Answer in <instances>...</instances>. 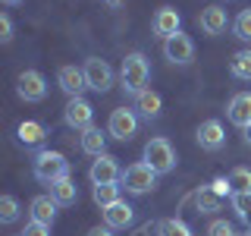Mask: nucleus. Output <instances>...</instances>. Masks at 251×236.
Returning a JSON list of instances; mask_svg holds the SVG:
<instances>
[{
    "mask_svg": "<svg viewBox=\"0 0 251 236\" xmlns=\"http://www.w3.org/2000/svg\"><path fill=\"white\" fill-rule=\"evenodd\" d=\"M232 35L239 38V41H248L251 44V6H248V10H242L232 19Z\"/></svg>",
    "mask_w": 251,
    "mask_h": 236,
    "instance_id": "27",
    "label": "nucleus"
},
{
    "mask_svg": "<svg viewBox=\"0 0 251 236\" xmlns=\"http://www.w3.org/2000/svg\"><path fill=\"white\" fill-rule=\"evenodd\" d=\"M50 199L57 202L60 208H69V205H75V202H78V186H75V179H73V177L57 179V183L50 186Z\"/></svg>",
    "mask_w": 251,
    "mask_h": 236,
    "instance_id": "21",
    "label": "nucleus"
},
{
    "mask_svg": "<svg viewBox=\"0 0 251 236\" xmlns=\"http://www.w3.org/2000/svg\"><path fill=\"white\" fill-rule=\"evenodd\" d=\"M120 189L123 186H94L91 189V199H94V205H98L100 211H104V208H110V205L120 202Z\"/></svg>",
    "mask_w": 251,
    "mask_h": 236,
    "instance_id": "25",
    "label": "nucleus"
},
{
    "mask_svg": "<svg viewBox=\"0 0 251 236\" xmlns=\"http://www.w3.org/2000/svg\"><path fill=\"white\" fill-rule=\"evenodd\" d=\"M210 186H214V192H217V195H235V192H232V183H229V177H217Z\"/></svg>",
    "mask_w": 251,
    "mask_h": 236,
    "instance_id": "33",
    "label": "nucleus"
},
{
    "mask_svg": "<svg viewBox=\"0 0 251 236\" xmlns=\"http://www.w3.org/2000/svg\"><path fill=\"white\" fill-rule=\"evenodd\" d=\"M19 202H16V195H3L0 199V224H13V220H19Z\"/></svg>",
    "mask_w": 251,
    "mask_h": 236,
    "instance_id": "28",
    "label": "nucleus"
},
{
    "mask_svg": "<svg viewBox=\"0 0 251 236\" xmlns=\"http://www.w3.org/2000/svg\"><path fill=\"white\" fill-rule=\"evenodd\" d=\"M232 211H235V217L251 230V192H235L232 195Z\"/></svg>",
    "mask_w": 251,
    "mask_h": 236,
    "instance_id": "26",
    "label": "nucleus"
},
{
    "mask_svg": "<svg viewBox=\"0 0 251 236\" xmlns=\"http://www.w3.org/2000/svg\"><path fill=\"white\" fill-rule=\"evenodd\" d=\"M135 132H138V114H135V107H116L113 114H110V120H107V136L110 139L129 142V139H135Z\"/></svg>",
    "mask_w": 251,
    "mask_h": 236,
    "instance_id": "6",
    "label": "nucleus"
},
{
    "mask_svg": "<svg viewBox=\"0 0 251 236\" xmlns=\"http://www.w3.org/2000/svg\"><path fill=\"white\" fill-rule=\"evenodd\" d=\"M57 208H60V205L53 202L50 195H35V199H31V205H28V214H31V220L50 227L53 220H57Z\"/></svg>",
    "mask_w": 251,
    "mask_h": 236,
    "instance_id": "18",
    "label": "nucleus"
},
{
    "mask_svg": "<svg viewBox=\"0 0 251 236\" xmlns=\"http://www.w3.org/2000/svg\"><path fill=\"white\" fill-rule=\"evenodd\" d=\"M151 31L157 38H173V35H179L182 31V16H179V10H173V6H160V10L154 13V19H151Z\"/></svg>",
    "mask_w": 251,
    "mask_h": 236,
    "instance_id": "13",
    "label": "nucleus"
},
{
    "mask_svg": "<svg viewBox=\"0 0 251 236\" xmlns=\"http://www.w3.org/2000/svg\"><path fill=\"white\" fill-rule=\"evenodd\" d=\"M16 94L28 104H38V101L47 98V79L38 73V69H22L16 76Z\"/></svg>",
    "mask_w": 251,
    "mask_h": 236,
    "instance_id": "7",
    "label": "nucleus"
},
{
    "mask_svg": "<svg viewBox=\"0 0 251 236\" xmlns=\"http://www.w3.org/2000/svg\"><path fill=\"white\" fill-rule=\"evenodd\" d=\"M195 142L201 145V151H220V148L226 145V129L220 120H204L198 129H195Z\"/></svg>",
    "mask_w": 251,
    "mask_h": 236,
    "instance_id": "11",
    "label": "nucleus"
},
{
    "mask_svg": "<svg viewBox=\"0 0 251 236\" xmlns=\"http://www.w3.org/2000/svg\"><path fill=\"white\" fill-rule=\"evenodd\" d=\"M229 73L239 82H251V51H235L229 57Z\"/></svg>",
    "mask_w": 251,
    "mask_h": 236,
    "instance_id": "23",
    "label": "nucleus"
},
{
    "mask_svg": "<svg viewBox=\"0 0 251 236\" xmlns=\"http://www.w3.org/2000/svg\"><path fill=\"white\" fill-rule=\"evenodd\" d=\"M0 41H3V44L13 41V19L6 13H0Z\"/></svg>",
    "mask_w": 251,
    "mask_h": 236,
    "instance_id": "31",
    "label": "nucleus"
},
{
    "mask_svg": "<svg viewBox=\"0 0 251 236\" xmlns=\"http://www.w3.org/2000/svg\"><path fill=\"white\" fill-rule=\"evenodd\" d=\"M16 139L31 148V145H41L47 139V129H44V123H38V120H22L16 126Z\"/></svg>",
    "mask_w": 251,
    "mask_h": 236,
    "instance_id": "22",
    "label": "nucleus"
},
{
    "mask_svg": "<svg viewBox=\"0 0 251 236\" xmlns=\"http://www.w3.org/2000/svg\"><path fill=\"white\" fill-rule=\"evenodd\" d=\"M19 236H50V227H47V224H38V220H31V224H28Z\"/></svg>",
    "mask_w": 251,
    "mask_h": 236,
    "instance_id": "32",
    "label": "nucleus"
},
{
    "mask_svg": "<svg viewBox=\"0 0 251 236\" xmlns=\"http://www.w3.org/2000/svg\"><path fill=\"white\" fill-rule=\"evenodd\" d=\"M57 85L69 98H82V91L88 88V79H85V69L75 66V63H66V66L57 69Z\"/></svg>",
    "mask_w": 251,
    "mask_h": 236,
    "instance_id": "12",
    "label": "nucleus"
},
{
    "mask_svg": "<svg viewBox=\"0 0 251 236\" xmlns=\"http://www.w3.org/2000/svg\"><path fill=\"white\" fill-rule=\"evenodd\" d=\"M69 170H73V167H69L66 154L50 151V148L38 151L35 161H31V173H35V179H38V183H44V186H53L57 179L69 177Z\"/></svg>",
    "mask_w": 251,
    "mask_h": 236,
    "instance_id": "2",
    "label": "nucleus"
},
{
    "mask_svg": "<svg viewBox=\"0 0 251 236\" xmlns=\"http://www.w3.org/2000/svg\"><path fill=\"white\" fill-rule=\"evenodd\" d=\"M192 202H195V211H198V214H217V211L223 208V195H217L214 186H201L198 192L192 195Z\"/></svg>",
    "mask_w": 251,
    "mask_h": 236,
    "instance_id": "20",
    "label": "nucleus"
},
{
    "mask_svg": "<svg viewBox=\"0 0 251 236\" xmlns=\"http://www.w3.org/2000/svg\"><path fill=\"white\" fill-rule=\"evenodd\" d=\"M104 3L110 6V10H116V6H123V3H126V0H104Z\"/></svg>",
    "mask_w": 251,
    "mask_h": 236,
    "instance_id": "35",
    "label": "nucleus"
},
{
    "mask_svg": "<svg viewBox=\"0 0 251 236\" xmlns=\"http://www.w3.org/2000/svg\"><path fill=\"white\" fill-rule=\"evenodd\" d=\"M229 183H232V192H251V170L248 167H235L229 173Z\"/></svg>",
    "mask_w": 251,
    "mask_h": 236,
    "instance_id": "29",
    "label": "nucleus"
},
{
    "mask_svg": "<svg viewBox=\"0 0 251 236\" xmlns=\"http://www.w3.org/2000/svg\"><path fill=\"white\" fill-rule=\"evenodd\" d=\"M132 220H135V211H132V205H126L123 199L116 205H110V208H104V224L110 230H126V227H132Z\"/></svg>",
    "mask_w": 251,
    "mask_h": 236,
    "instance_id": "16",
    "label": "nucleus"
},
{
    "mask_svg": "<svg viewBox=\"0 0 251 236\" xmlns=\"http://www.w3.org/2000/svg\"><path fill=\"white\" fill-rule=\"evenodd\" d=\"M226 3H229V0H226Z\"/></svg>",
    "mask_w": 251,
    "mask_h": 236,
    "instance_id": "38",
    "label": "nucleus"
},
{
    "mask_svg": "<svg viewBox=\"0 0 251 236\" xmlns=\"http://www.w3.org/2000/svg\"><path fill=\"white\" fill-rule=\"evenodd\" d=\"M82 69H85V79H88V88H91V91L107 94L110 88H113L116 73H113V66H110L107 60H100V57H88V60L82 63Z\"/></svg>",
    "mask_w": 251,
    "mask_h": 236,
    "instance_id": "5",
    "label": "nucleus"
},
{
    "mask_svg": "<svg viewBox=\"0 0 251 236\" xmlns=\"http://www.w3.org/2000/svg\"><path fill=\"white\" fill-rule=\"evenodd\" d=\"M6 6H19V3H25V0H3Z\"/></svg>",
    "mask_w": 251,
    "mask_h": 236,
    "instance_id": "37",
    "label": "nucleus"
},
{
    "mask_svg": "<svg viewBox=\"0 0 251 236\" xmlns=\"http://www.w3.org/2000/svg\"><path fill=\"white\" fill-rule=\"evenodd\" d=\"M120 177H123L120 157H113V154L94 157V164H91V170H88L91 186H116V183H120Z\"/></svg>",
    "mask_w": 251,
    "mask_h": 236,
    "instance_id": "9",
    "label": "nucleus"
},
{
    "mask_svg": "<svg viewBox=\"0 0 251 236\" xmlns=\"http://www.w3.org/2000/svg\"><path fill=\"white\" fill-rule=\"evenodd\" d=\"M157 236H195L192 227L185 224V220L179 217H163L160 224H157Z\"/></svg>",
    "mask_w": 251,
    "mask_h": 236,
    "instance_id": "24",
    "label": "nucleus"
},
{
    "mask_svg": "<svg viewBox=\"0 0 251 236\" xmlns=\"http://www.w3.org/2000/svg\"><path fill=\"white\" fill-rule=\"evenodd\" d=\"M226 117H229L232 126H239V129H245L251 126V91H239L229 98V104H226Z\"/></svg>",
    "mask_w": 251,
    "mask_h": 236,
    "instance_id": "15",
    "label": "nucleus"
},
{
    "mask_svg": "<svg viewBox=\"0 0 251 236\" xmlns=\"http://www.w3.org/2000/svg\"><path fill=\"white\" fill-rule=\"evenodd\" d=\"M141 161H148L151 167L160 173H173L176 170V148L170 145V139H163V136H154L151 142L145 145V157Z\"/></svg>",
    "mask_w": 251,
    "mask_h": 236,
    "instance_id": "4",
    "label": "nucleus"
},
{
    "mask_svg": "<svg viewBox=\"0 0 251 236\" xmlns=\"http://www.w3.org/2000/svg\"><path fill=\"white\" fill-rule=\"evenodd\" d=\"M78 148H82L85 154H91V157H100V154H107V136L98 129V126H88V129L78 136Z\"/></svg>",
    "mask_w": 251,
    "mask_h": 236,
    "instance_id": "19",
    "label": "nucleus"
},
{
    "mask_svg": "<svg viewBox=\"0 0 251 236\" xmlns=\"http://www.w3.org/2000/svg\"><path fill=\"white\" fill-rule=\"evenodd\" d=\"M242 132H245V145H251V126H245Z\"/></svg>",
    "mask_w": 251,
    "mask_h": 236,
    "instance_id": "36",
    "label": "nucleus"
},
{
    "mask_svg": "<svg viewBox=\"0 0 251 236\" xmlns=\"http://www.w3.org/2000/svg\"><path fill=\"white\" fill-rule=\"evenodd\" d=\"M157 177H160V173H157L148 161H135V164H129V167L123 170L120 186L126 192H132V195H148L157 186Z\"/></svg>",
    "mask_w": 251,
    "mask_h": 236,
    "instance_id": "3",
    "label": "nucleus"
},
{
    "mask_svg": "<svg viewBox=\"0 0 251 236\" xmlns=\"http://www.w3.org/2000/svg\"><path fill=\"white\" fill-rule=\"evenodd\" d=\"M63 123H66L69 129H75V132H85L88 126H94V107H91V101L69 98L66 107H63Z\"/></svg>",
    "mask_w": 251,
    "mask_h": 236,
    "instance_id": "8",
    "label": "nucleus"
},
{
    "mask_svg": "<svg viewBox=\"0 0 251 236\" xmlns=\"http://www.w3.org/2000/svg\"><path fill=\"white\" fill-rule=\"evenodd\" d=\"M204 236H239V233H235V227L229 220H210V227H207Z\"/></svg>",
    "mask_w": 251,
    "mask_h": 236,
    "instance_id": "30",
    "label": "nucleus"
},
{
    "mask_svg": "<svg viewBox=\"0 0 251 236\" xmlns=\"http://www.w3.org/2000/svg\"><path fill=\"white\" fill-rule=\"evenodd\" d=\"M148 79H151V63H148L145 54L141 51L126 54L123 63H120V88L135 98L138 91L148 88Z\"/></svg>",
    "mask_w": 251,
    "mask_h": 236,
    "instance_id": "1",
    "label": "nucleus"
},
{
    "mask_svg": "<svg viewBox=\"0 0 251 236\" xmlns=\"http://www.w3.org/2000/svg\"><path fill=\"white\" fill-rule=\"evenodd\" d=\"M88 236H113V230L104 224V227H94V230H88Z\"/></svg>",
    "mask_w": 251,
    "mask_h": 236,
    "instance_id": "34",
    "label": "nucleus"
},
{
    "mask_svg": "<svg viewBox=\"0 0 251 236\" xmlns=\"http://www.w3.org/2000/svg\"><path fill=\"white\" fill-rule=\"evenodd\" d=\"M163 57H167L173 66H188V63L195 60V41L185 31H179V35H173V38L163 41Z\"/></svg>",
    "mask_w": 251,
    "mask_h": 236,
    "instance_id": "10",
    "label": "nucleus"
},
{
    "mask_svg": "<svg viewBox=\"0 0 251 236\" xmlns=\"http://www.w3.org/2000/svg\"><path fill=\"white\" fill-rule=\"evenodd\" d=\"M226 26H229V16H226V10H223L220 3H214V6H204V10L198 13V29L204 31V35H210V38L223 35Z\"/></svg>",
    "mask_w": 251,
    "mask_h": 236,
    "instance_id": "14",
    "label": "nucleus"
},
{
    "mask_svg": "<svg viewBox=\"0 0 251 236\" xmlns=\"http://www.w3.org/2000/svg\"><path fill=\"white\" fill-rule=\"evenodd\" d=\"M160 110H163V98L157 91L145 88V91L135 94V114L141 117V120H157V117H160Z\"/></svg>",
    "mask_w": 251,
    "mask_h": 236,
    "instance_id": "17",
    "label": "nucleus"
}]
</instances>
